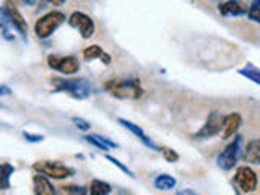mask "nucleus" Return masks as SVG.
I'll return each instance as SVG.
<instances>
[{
    "mask_svg": "<svg viewBox=\"0 0 260 195\" xmlns=\"http://www.w3.org/2000/svg\"><path fill=\"white\" fill-rule=\"evenodd\" d=\"M85 140L88 143L98 146V148L103 150V151H108L109 148H116L117 146V143H114L112 140H109V138H104L103 135H86Z\"/></svg>",
    "mask_w": 260,
    "mask_h": 195,
    "instance_id": "16",
    "label": "nucleus"
},
{
    "mask_svg": "<svg viewBox=\"0 0 260 195\" xmlns=\"http://www.w3.org/2000/svg\"><path fill=\"white\" fill-rule=\"evenodd\" d=\"M236 184L242 192H254L257 189V174L249 166H241L236 171Z\"/></svg>",
    "mask_w": 260,
    "mask_h": 195,
    "instance_id": "9",
    "label": "nucleus"
},
{
    "mask_svg": "<svg viewBox=\"0 0 260 195\" xmlns=\"http://www.w3.org/2000/svg\"><path fill=\"white\" fill-rule=\"evenodd\" d=\"M101 55H103V49L100 46H96V44L86 47L83 51V57L86 60H93V59H96V57H101Z\"/></svg>",
    "mask_w": 260,
    "mask_h": 195,
    "instance_id": "21",
    "label": "nucleus"
},
{
    "mask_svg": "<svg viewBox=\"0 0 260 195\" xmlns=\"http://www.w3.org/2000/svg\"><path fill=\"white\" fill-rule=\"evenodd\" d=\"M247 15L252 21L255 23H260V0H255V2H252L249 10H247Z\"/></svg>",
    "mask_w": 260,
    "mask_h": 195,
    "instance_id": "22",
    "label": "nucleus"
},
{
    "mask_svg": "<svg viewBox=\"0 0 260 195\" xmlns=\"http://www.w3.org/2000/svg\"><path fill=\"white\" fill-rule=\"evenodd\" d=\"M32 169L38 171L39 174L49 176L52 179H67L75 174V171L69 166H63L57 161H39L32 165Z\"/></svg>",
    "mask_w": 260,
    "mask_h": 195,
    "instance_id": "4",
    "label": "nucleus"
},
{
    "mask_svg": "<svg viewBox=\"0 0 260 195\" xmlns=\"http://www.w3.org/2000/svg\"><path fill=\"white\" fill-rule=\"evenodd\" d=\"M101 62H104V63H111V55L103 52V55H101Z\"/></svg>",
    "mask_w": 260,
    "mask_h": 195,
    "instance_id": "30",
    "label": "nucleus"
},
{
    "mask_svg": "<svg viewBox=\"0 0 260 195\" xmlns=\"http://www.w3.org/2000/svg\"><path fill=\"white\" fill-rule=\"evenodd\" d=\"M117 122H119V124H120L122 127H125L127 130H130V132H132L140 142H143L146 146H148V148H151V150H159V148H158V145L154 143V142L151 140V138H150L148 135H146L140 127L135 125L134 122H130V120H127V119H122V117H119Z\"/></svg>",
    "mask_w": 260,
    "mask_h": 195,
    "instance_id": "11",
    "label": "nucleus"
},
{
    "mask_svg": "<svg viewBox=\"0 0 260 195\" xmlns=\"http://www.w3.org/2000/svg\"><path fill=\"white\" fill-rule=\"evenodd\" d=\"M32 184H35L36 195H57L55 187L49 182V179L43 174H36L32 177Z\"/></svg>",
    "mask_w": 260,
    "mask_h": 195,
    "instance_id": "12",
    "label": "nucleus"
},
{
    "mask_svg": "<svg viewBox=\"0 0 260 195\" xmlns=\"http://www.w3.org/2000/svg\"><path fill=\"white\" fill-rule=\"evenodd\" d=\"M239 75L246 77V78H249V80L254 81V83L260 85V70L255 69L254 65H247L246 69H241V70H239Z\"/></svg>",
    "mask_w": 260,
    "mask_h": 195,
    "instance_id": "20",
    "label": "nucleus"
},
{
    "mask_svg": "<svg viewBox=\"0 0 260 195\" xmlns=\"http://www.w3.org/2000/svg\"><path fill=\"white\" fill-rule=\"evenodd\" d=\"M244 159L250 165H260V140H252L246 151H244Z\"/></svg>",
    "mask_w": 260,
    "mask_h": 195,
    "instance_id": "15",
    "label": "nucleus"
},
{
    "mask_svg": "<svg viewBox=\"0 0 260 195\" xmlns=\"http://www.w3.org/2000/svg\"><path fill=\"white\" fill-rule=\"evenodd\" d=\"M8 23H10V20H8V15H7V12H5V10H2V8H0V28L4 29Z\"/></svg>",
    "mask_w": 260,
    "mask_h": 195,
    "instance_id": "27",
    "label": "nucleus"
},
{
    "mask_svg": "<svg viewBox=\"0 0 260 195\" xmlns=\"http://www.w3.org/2000/svg\"><path fill=\"white\" fill-rule=\"evenodd\" d=\"M109 193H111V185L104 181H98V179H94L88 189V195H109Z\"/></svg>",
    "mask_w": 260,
    "mask_h": 195,
    "instance_id": "18",
    "label": "nucleus"
},
{
    "mask_svg": "<svg viewBox=\"0 0 260 195\" xmlns=\"http://www.w3.org/2000/svg\"><path fill=\"white\" fill-rule=\"evenodd\" d=\"M72 120H73V124L77 125V128L83 130V132H86V130H89V128H91V124H89L88 120L81 119V117H73Z\"/></svg>",
    "mask_w": 260,
    "mask_h": 195,
    "instance_id": "24",
    "label": "nucleus"
},
{
    "mask_svg": "<svg viewBox=\"0 0 260 195\" xmlns=\"http://www.w3.org/2000/svg\"><path fill=\"white\" fill-rule=\"evenodd\" d=\"M223 124H224V116L219 114L216 111H213L208 116L205 125H203L197 134L193 135V138H210V137H215L223 130Z\"/></svg>",
    "mask_w": 260,
    "mask_h": 195,
    "instance_id": "6",
    "label": "nucleus"
},
{
    "mask_svg": "<svg viewBox=\"0 0 260 195\" xmlns=\"http://www.w3.org/2000/svg\"><path fill=\"white\" fill-rule=\"evenodd\" d=\"M77 195H88V189H85V187H78Z\"/></svg>",
    "mask_w": 260,
    "mask_h": 195,
    "instance_id": "31",
    "label": "nucleus"
},
{
    "mask_svg": "<svg viewBox=\"0 0 260 195\" xmlns=\"http://www.w3.org/2000/svg\"><path fill=\"white\" fill-rule=\"evenodd\" d=\"M47 65L54 70H59L60 73H63V75H72V73L78 72V69H80L77 57H73V55H67V57L49 55Z\"/></svg>",
    "mask_w": 260,
    "mask_h": 195,
    "instance_id": "7",
    "label": "nucleus"
},
{
    "mask_svg": "<svg viewBox=\"0 0 260 195\" xmlns=\"http://www.w3.org/2000/svg\"><path fill=\"white\" fill-rule=\"evenodd\" d=\"M69 24L73 28H78L80 35L83 39H88V38H91L94 35V23L83 12H73L70 15V18H69Z\"/></svg>",
    "mask_w": 260,
    "mask_h": 195,
    "instance_id": "8",
    "label": "nucleus"
},
{
    "mask_svg": "<svg viewBox=\"0 0 260 195\" xmlns=\"http://www.w3.org/2000/svg\"><path fill=\"white\" fill-rule=\"evenodd\" d=\"M176 195H199L195 190H192V189H182V190H179Z\"/></svg>",
    "mask_w": 260,
    "mask_h": 195,
    "instance_id": "28",
    "label": "nucleus"
},
{
    "mask_svg": "<svg viewBox=\"0 0 260 195\" xmlns=\"http://www.w3.org/2000/svg\"><path fill=\"white\" fill-rule=\"evenodd\" d=\"M106 89L116 98L120 100H127V98H132V100H138L142 96V86L140 81L132 78V80H111L106 83Z\"/></svg>",
    "mask_w": 260,
    "mask_h": 195,
    "instance_id": "1",
    "label": "nucleus"
},
{
    "mask_svg": "<svg viewBox=\"0 0 260 195\" xmlns=\"http://www.w3.org/2000/svg\"><path fill=\"white\" fill-rule=\"evenodd\" d=\"M218 10H219V13L226 15V16H238V15H242L247 12L241 2H234V0H228V2L219 4Z\"/></svg>",
    "mask_w": 260,
    "mask_h": 195,
    "instance_id": "14",
    "label": "nucleus"
},
{
    "mask_svg": "<svg viewBox=\"0 0 260 195\" xmlns=\"http://www.w3.org/2000/svg\"><path fill=\"white\" fill-rule=\"evenodd\" d=\"M15 168L8 162H2L0 165V190L10 189V176L13 174Z\"/></svg>",
    "mask_w": 260,
    "mask_h": 195,
    "instance_id": "17",
    "label": "nucleus"
},
{
    "mask_svg": "<svg viewBox=\"0 0 260 195\" xmlns=\"http://www.w3.org/2000/svg\"><path fill=\"white\" fill-rule=\"evenodd\" d=\"M52 83L55 85V91H65L72 94L77 100H86L91 93L88 80L85 78H75V80H62V78H54Z\"/></svg>",
    "mask_w": 260,
    "mask_h": 195,
    "instance_id": "2",
    "label": "nucleus"
},
{
    "mask_svg": "<svg viewBox=\"0 0 260 195\" xmlns=\"http://www.w3.org/2000/svg\"><path fill=\"white\" fill-rule=\"evenodd\" d=\"M5 12L8 15V20H10V24L12 26L20 32L23 38H26V32H28V24H26V20L23 18V15L18 12V8H16L12 2H7V8Z\"/></svg>",
    "mask_w": 260,
    "mask_h": 195,
    "instance_id": "10",
    "label": "nucleus"
},
{
    "mask_svg": "<svg viewBox=\"0 0 260 195\" xmlns=\"http://www.w3.org/2000/svg\"><path fill=\"white\" fill-rule=\"evenodd\" d=\"M106 158H108V161H111L112 162V165L114 166H117L120 171H122V173H125V174H128L130 177H134V173H132V171H130L125 165H124V162H120L117 158H114V156H109V154H108V156H106Z\"/></svg>",
    "mask_w": 260,
    "mask_h": 195,
    "instance_id": "23",
    "label": "nucleus"
},
{
    "mask_svg": "<svg viewBox=\"0 0 260 195\" xmlns=\"http://www.w3.org/2000/svg\"><path fill=\"white\" fill-rule=\"evenodd\" d=\"M4 94H12V89L8 88V86L0 85V96H4Z\"/></svg>",
    "mask_w": 260,
    "mask_h": 195,
    "instance_id": "29",
    "label": "nucleus"
},
{
    "mask_svg": "<svg viewBox=\"0 0 260 195\" xmlns=\"http://www.w3.org/2000/svg\"><path fill=\"white\" fill-rule=\"evenodd\" d=\"M24 140H28L31 143H38V142H43L44 137L43 135H35V134H29V132H23Z\"/></svg>",
    "mask_w": 260,
    "mask_h": 195,
    "instance_id": "26",
    "label": "nucleus"
},
{
    "mask_svg": "<svg viewBox=\"0 0 260 195\" xmlns=\"http://www.w3.org/2000/svg\"><path fill=\"white\" fill-rule=\"evenodd\" d=\"M241 116L238 112H233L230 116H224V124H223V132H221V137L223 138H230L231 135H234L238 132V128L241 127Z\"/></svg>",
    "mask_w": 260,
    "mask_h": 195,
    "instance_id": "13",
    "label": "nucleus"
},
{
    "mask_svg": "<svg viewBox=\"0 0 260 195\" xmlns=\"http://www.w3.org/2000/svg\"><path fill=\"white\" fill-rule=\"evenodd\" d=\"M161 151H162V156H165V159L169 161V162H176V161L179 159V154H177L174 150H171V148H162Z\"/></svg>",
    "mask_w": 260,
    "mask_h": 195,
    "instance_id": "25",
    "label": "nucleus"
},
{
    "mask_svg": "<svg viewBox=\"0 0 260 195\" xmlns=\"http://www.w3.org/2000/svg\"><path fill=\"white\" fill-rule=\"evenodd\" d=\"M63 21H65V15L62 12H49V13H46L44 16H41V18L35 23L36 36L41 38V39L49 38Z\"/></svg>",
    "mask_w": 260,
    "mask_h": 195,
    "instance_id": "3",
    "label": "nucleus"
},
{
    "mask_svg": "<svg viewBox=\"0 0 260 195\" xmlns=\"http://www.w3.org/2000/svg\"><path fill=\"white\" fill-rule=\"evenodd\" d=\"M241 137H236L234 142L230 143L226 146V148L219 153V156L216 159L218 166L221 168L223 171H230L234 168V165L238 162L239 159V153H241Z\"/></svg>",
    "mask_w": 260,
    "mask_h": 195,
    "instance_id": "5",
    "label": "nucleus"
},
{
    "mask_svg": "<svg viewBox=\"0 0 260 195\" xmlns=\"http://www.w3.org/2000/svg\"><path fill=\"white\" fill-rule=\"evenodd\" d=\"M154 187L159 190H169V189H174L176 187V179L169 174H161L154 179Z\"/></svg>",
    "mask_w": 260,
    "mask_h": 195,
    "instance_id": "19",
    "label": "nucleus"
}]
</instances>
